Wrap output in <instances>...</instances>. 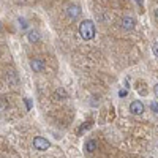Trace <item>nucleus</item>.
<instances>
[{"mask_svg":"<svg viewBox=\"0 0 158 158\" xmlns=\"http://www.w3.org/2000/svg\"><path fill=\"white\" fill-rule=\"evenodd\" d=\"M152 51H153V54H155V57H158V41L153 44V48H152Z\"/></svg>","mask_w":158,"mask_h":158,"instance_id":"nucleus-10","label":"nucleus"},{"mask_svg":"<svg viewBox=\"0 0 158 158\" xmlns=\"http://www.w3.org/2000/svg\"><path fill=\"white\" fill-rule=\"evenodd\" d=\"M130 111L133 112V114H136V115H139V114L144 112V104L139 100H136V101H133V103L130 104Z\"/></svg>","mask_w":158,"mask_h":158,"instance_id":"nucleus-4","label":"nucleus"},{"mask_svg":"<svg viewBox=\"0 0 158 158\" xmlns=\"http://www.w3.org/2000/svg\"><path fill=\"white\" fill-rule=\"evenodd\" d=\"M97 147H98V144H97V141H94V139H90V141L85 142V150H87L89 153H94Z\"/></svg>","mask_w":158,"mask_h":158,"instance_id":"nucleus-7","label":"nucleus"},{"mask_svg":"<svg viewBox=\"0 0 158 158\" xmlns=\"http://www.w3.org/2000/svg\"><path fill=\"white\" fill-rule=\"evenodd\" d=\"M138 3H139V5H142V0H138Z\"/></svg>","mask_w":158,"mask_h":158,"instance_id":"nucleus-15","label":"nucleus"},{"mask_svg":"<svg viewBox=\"0 0 158 158\" xmlns=\"http://www.w3.org/2000/svg\"><path fill=\"white\" fill-rule=\"evenodd\" d=\"M150 108L153 109V112H158V103H155V101L150 103Z\"/></svg>","mask_w":158,"mask_h":158,"instance_id":"nucleus-11","label":"nucleus"},{"mask_svg":"<svg viewBox=\"0 0 158 158\" xmlns=\"http://www.w3.org/2000/svg\"><path fill=\"white\" fill-rule=\"evenodd\" d=\"M54 98L56 100H65L67 98V92H65L63 89H57L56 94H54Z\"/></svg>","mask_w":158,"mask_h":158,"instance_id":"nucleus-8","label":"nucleus"},{"mask_svg":"<svg viewBox=\"0 0 158 158\" xmlns=\"http://www.w3.org/2000/svg\"><path fill=\"white\" fill-rule=\"evenodd\" d=\"M153 94H155V97L158 98V84H156V85L153 87Z\"/></svg>","mask_w":158,"mask_h":158,"instance_id":"nucleus-12","label":"nucleus"},{"mask_svg":"<svg viewBox=\"0 0 158 158\" xmlns=\"http://www.w3.org/2000/svg\"><path fill=\"white\" fill-rule=\"evenodd\" d=\"M79 33L84 40H92L97 33V29H95V24L92 21H82L81 25H79Z\"/></svg>","mask_w":158,"mask_h":158,"instance_id":"nucleus-1","label":"nucleus"},{"mask_svg":"<svg viewBox=\"0 0 158 158\" xmlns=\"http://www.w3.org/2000/svg\"><path fill=\"white\" fill-rule=\"evenodd\" d=\"M33 147L36 149V150H48L49 147H51V142L46 139V138H43V136H36L35 139H33Z\"/></svg>","mask_w":158,"mask_h":158,"instance_id":"nucleus-2","label":"nucleus"},{"mask_svg":"<svg viewBox=\"0 0 158 158\" xmlns=\"http://www.w3.org/2000/svg\"><path fill=\"white\" fill-rule=\"evenodd\" d=\"M30 68L35 73H40V71L44 70V63H43V60H40V59H32L30 60Z\"/></svg>","mask_w":158,"mask_h":158,"instance_id":"nucleus-5","label":"nucleus"},{"mask_svg":"<svg viewBox=\"0 0 158 158\" xmlns=\"http://www.w3.org/2000/svg\"><path fill=\"white\" fill-rule=\"evenodd\" d=\"M155 18H156V19H158V8H156V10H155Z\"/></svg>","mask_w":158,"mask_h":158,"instance_id":"nucleus-14","label":"nucleus"},{"mask_svg":"<svg viewBox=\"0 0 158 158\" xmlns=\"http://www.w3.org/2000/svg\"><path fill=\"white\" fill-rule=\"evenodd\" d=\"M0 30H2V24H0Z\"/></svg>","mask_w":158,"mask_h":158,"instance_id":"nucleus-16","label":"nucleus"},{"mask_svg":"<svg viewBox=\"0 0 158 158\" xmlns=\"http://www.w3.org/2000/svg\"><path fill=\"white\" fill-rule=\"evenodd\" d=\"M118 95H120V97H125V95H127V90H120V94H118Z\"/></svg>","mask_w":158,"mask_h":158,"instance_id":"nucleus-13","label":"nucleus"},{"mask_svg":"<svg viewBox=\"0 0 158 158\" xmlns=\"http://www.w3.org/2000/svg\"><path fill=\"white\" fill-rule=\"evenodd\" d=\"M67 15H68V18L76 19L79 15H81V8H79L77 5H71V6H68V10H67Z\"/></svg>","mask_w":158,"mask_h":158,"instance_id":"nucleus-6","label":"nucleus"},{"mask_svg":"<svg viewBox=\"0 0 158 158\" xmlns=\"http://www.w3.org/2000/svg\"><path fill=\"white\" fill-rule=\"evenodd\" d=\"M38 40H40L38 32H36V30H30V32H29V41H30V43H36Z\"/></svg>","mask_w":158,"mask_h":158,"instance_id":"nucleus-9","label":"nucleus"},{"mask_svg":"<svg viewBox=\"0 0 158 158\" xmlns=\"http://www.w3.org/2000/svg\"><path fill=\"white\" fill-rule=\"evenodd\" d=\"M122 27L123 30H133L136 27V22L133 18H130V16H123L122 18Z\"/></svg>","mask_w":158,"mask_h":158,"instance_id":"nucleus-3","label":"nucleus"}]
</instances>
